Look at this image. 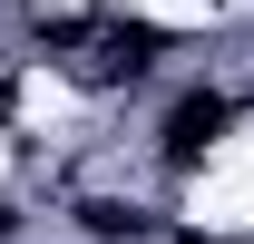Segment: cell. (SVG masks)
Here are the masks:
<instances>
[{"mask_svg": "<svg viewBox=\"0 0 254 244\" xmlns=\"http://www.w3.org/2000/svg\"><path fill=\"white\" fill-rule=\"evenodd\" d=\"M225 127H235V98H225V88H186L176 108H166V127H157V166H166V176H195Z\"/></svg>", "mask_w": 254, "mask_h": 244, "instance_id": "cell-1", "label": "cell"}, {"mask_svg": "<svg viewBox=\"0 0 254 244\" xmlns=\"http://www.w3.org/2000/svg\"><path fill=\"white\" fill-rule=\"evenodd\" d=\"M157 49H166L157 30H118V39H108V59H88V78H147Z\"/></svg>", "mask_w": 254, "mask_h": 244, "instance_id": "cell-2", "label": "cell"}, {"mask_svg": "<svg viewBox=\"0 0 254 244\" xmlns=\"http://www.w3.org/2000/svg\"><path fill=\"white\" fill-rule=\"evenodd\" d=\"M78 235H88V244H137V235H147V215L118 205V195H88V205H78Z\"/></svg>", "mask_w": 254, "mask_h": 244, "instance_id": "cell-3", "label": "cell"}, {"mask_svg": "<svg viewBox=\"0 0 254 244\" xmlns=\"http://www.w3.org/2000/svg\"><path fill=\"white\" fill-rule=\"evenodd\" d=\"M10 225H20V205H10V195H0V235H10Z\"/></svg>", "mask_w": 254, "mask_h": 244, "instance_id": "cell-4", "label": "cell"}]
</instances>
